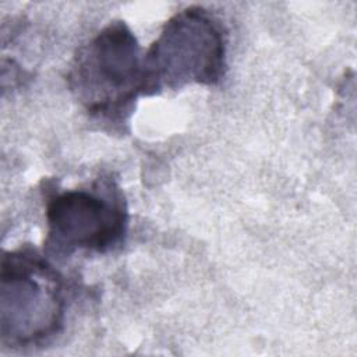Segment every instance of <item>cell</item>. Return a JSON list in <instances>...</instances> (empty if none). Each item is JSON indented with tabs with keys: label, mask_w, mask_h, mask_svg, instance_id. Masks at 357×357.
<instances>
[{
	"label": "cell",
	"mask_w": 357,
	"mask_h": 357,
	"mask_svg": "<svg viewBox=\"0 0 357 357\" xmlns=\"http://www.w3.org/2000/svg\"><path fill=\"white\" fill-rule=\"evenodd\" d=\"M64 284L60 273L35 250L20 248L1 258L0 333L11 347L46 342L63 326Z\"/></svg>",
	"instance_id": "1"
},
{
	"label": "cell",
	"mask_w": 357,
	"mask_h": 357,
	"mask_svg": "<svg viewBox=\"0 0 357 357\" xmlns=\"http://www.w3.org/2000/svg\"><path fill=\"white\" fill-rule=\"evenodd\" d=\"M226 67V42L219 21L204 7L174 14L144 54L145 93L188 84L215 85Z\"/></svg>",
	"instance_id": "2"
},
{
	"label": "cell",
	"mask_w": 357,
	"mask_h": 357,
	"mask_svg": "<svg viewBox=\"0 0 357 357\" xmlns=\"http://www.w3.org/2000/svg\"><path fill=\"white\" fill-rule=\"evenodd\" d=\"M70 88L95 116L117 117L145 93L144 56L123 21L110 22L82 46L68 74Z\"/></svg>",
	"instance_id": "3"
},
{
	"label": "cell",
	"mask_w": 357,
	"mask_h": 357,
	"mask_svg": "<svg viewBox=\"0 0 357 357\" xmlns=\"http://www.w3.org/2000/svg\"><path fill=\"white\" fill-rule=\"evenodd\" d=\"M49 240L67 251L105 252L117 245L127 226V212L116 190H67L46 206Z\"/></svg>",
	"instance_id": "4"
}]
</instances>
